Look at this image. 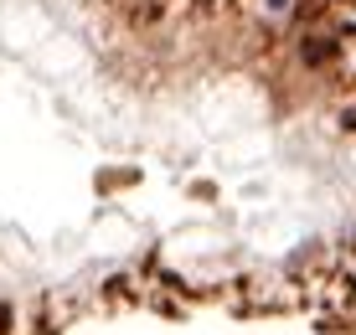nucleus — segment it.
I'll list each match as a JSON object with an SVG mask.
<instances>
[{
    "label": "nucleus",
    "instance_id": "nucleus-1",
    "mask_svg": "<svg viewBox=\"0 0 356 335\" xmlns=\"http://www.w3.org/2000/svg\"><path fill=\"white\" fill-rule=\"evenodd\" d=\"M330 57H336V47H330L325 36H310V42H305V62H310V67H321Z\"/></svg>",
    "mask_w": 356,
    "mask_h": 335
},
{
    "label": "nucleus",
    "instance_id": "nucleus-2",
    "mask_svg": "<svg viewBox=\"0 0 356 335\" xmlns=\"http://www.w3.org/2000/svg\"><path fill=\"white\" fill-rule=\"evenodd\" d=\"M0 335H6V309H0Z\"/></svg>",
    "mask_w": 356,
    "mask_h": 335
}]
</instances>
